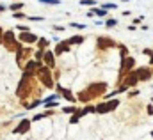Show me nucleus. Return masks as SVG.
Listing matches in <instances>:
<instances>
[{
	"label": "nucleus",
	"mask_w": 153,
	"mask_h": 140,
	"mask_svg": "<svg viewBox=\"0 0 153 140\" xmlns=\"http://www.w3.org/2000/svg\"><path fill=\"white\" fill-rule=\"evenodd\" d=\"M107 89H109V85H107L105 82H94V83L87 85L84 91L78 92L76 101H80L82 105H87V103H91V101L96 99V98H103V96L107 94Z\"/></svg>",
	"instance_id": "obj_1"
},
{
	"label": "nucleus",
	"mask_w": 153,
	"mask_h": 140,
	"mask_svg": "<svg viewBox=\"0 0 153 140\" xmlns=\"http://www.w3.org/2000/svg\"><path fill=\"white\" fill-rule=\"evenodd\" d=\"M117 85H119V87H117L119 94H121V92H126V91H130V89H134V87H137V85H139V80H137L134 69L130 71V73H126V74L117 82Z\"/></svg>",
	"instance_id": "obj_2"
},
{
	"label": "nucleus",
	"mask_w": 153,
	"mask_h": 140,
	"mask_svg": "<svg viewBox=\"0 0 153 140\" xmlns=\"http://www.w3.org/2000/svg\"><path fill=\"white\" fill-rule=\"evenodd\" d=\"M36 76H38V80L46 87V89H53L55 87V82H53V73L50 68H46V66H41L38 71H36Z\"/></svg>",
	"instance_id": "obj_3"
},
{
	"label": "nucleus",
	"mask_w": 153,
	"mask_h": 140,
	"mask_svg": "<svg viewBox=\"0 0 153 140\" xmlns=\"http://www.w3.org/2000/svg\"><path fill=\"white\" fill-rule=\"evenodd\" d=\"M119 99H105V101H102V103H98V105H94V113H98V115H103V113H111V112H114L116 108L119 106Z\"/></svg>",
	"instance_id": "obj_4"
},
{
	"label": "nucleus",
	"mask_w": 153,
	"mask_h": 140,
	"mask_svg": "<svg viewBox=\"0 0 153 140\" xmlns=\"http://www.w3.org/2000/svg\"><path fill=\"white\" fill-rule=\"evenodd\" d=\"M2 44H5V48L9 50V52H16L20 46H23L18 39H16V35L13 30H5L4 35H2Z\"/></svg>",
	"instance_id": "obj_5"
},
{
	"label": "nucleus",
	"mask_w": 153,
	"mask_h": 140,
	"mask_svg": "<svg viewBox=\"0 0 153 140\" xmlns=\"http://www.w3.org/2000/svg\"><path fill=\"white\" fill-rule=\"evenodd\" d=\"M134 73H135L139 82H148V80H152V76H153V69L150 66H135Z\"/></svg>",
	"instance_id": "obj_6"
},
{
	"label": "nucleus",
	"mask_w": 153,
	"mask_h": 140,
	"mask_svg": "<svg viewBox=\"0 0 153 140\" xmlns=\"http://www.w3.org/2000/svg\"><path fill=\"white\" fill-rule=\"evenodd\" d=\"M135 66H137V64H135V59H134V57H125V59L121 60V66H119V80H121L126 73H130Z\"/></svg>",
	"instance_id": "obj_7"
},
{
	"label": "nucleus",
	"mask_w": 153,
	"mask_h": 140,
	"mask_svg": "<svg viewBox=\"0 0 153 140\" xmlns=\"http://www.w3.org/2000/svg\"><path fill=\"white\" fill-rule=\"evenodd\" d=\"M96 46H98V50H109V48H114V46H117V43H116L112 37H107V35H98V37H96Z\"/></svg>",
	"instance_id": "obj_8"
},
{
	"label": "nucleus",
	"mask_w": 153,
	"mask_h": 140,
	"mask_svg": "<svg viewBox=\"0 0 153 140\" xmlns=\"http://www.w3.org/2000/svg\"><path fill=\"white\" fill-rule=\"evenodd\" d=\"M30 50L29 48H25V46H20L18 50H16V64L20 66V68H23L25 66V60H30Z\"/></svg>",
	"instance_id": "obj_9"
},
{
	"label": "nucleus",
	"mask_w": 153,
	"mask_h": 140,
	"mask_svg": "<svg viewBox=\"0 0 153 140\" xmlns=\"http://www.w3.org/2000/svg\"><path fill=\"white\" fill-rule=\"evenodd\" d=\"M55 89H57V92L61 94V98H64L70 105H75V103H76V98L73 96V92H71L70 89H64L61 83H55Z\"/></svg>",
	"instance_id": "obj_10"
},
{
	"label": "nucleus",
	"mask_w": 153,
	"mask_h": 140,
	"mask_svg": "<svg viewBox=\"0 0 153 140\" xmlns=\"http://www.w3.org/2000/svg\"><path fill=\"white\" fill-rule=\"evenodd\" d=\"M41 66H43L41 62L34 60V59H30V60H27V62H25V66H23V74H27V76H34V74H36V71H38Z\"/></svg>",
	"instance_id": "obj_11"
},
{
	"label": "nucleus",
	"mask_w": 153,
	"mask_h": 140,
	"mask_svg": "<svg viewBox=\"0 0 153 140\" xmlns=\"http://www.w3.org/2000/svg\"><path fill=\"white\" fill-rule=\"evenodd\" d=\"M38 39L39 37L32 32H20V35H18V41L25 43V44H34V43H38Z\"/></svg>",
	"instance_id": "obj_12"
},
{
	"label": "nucleus",
	"mask_w": 153,
	"mask_h": 140,
	"mask_svg": "<svg viewBox=\"0 0 153 140\" xmlns=\"http://www.w3.org/2000/svg\"><path fill=\"white\" fill-rule=\"evenodd\" d=\"M43 62H45V66H46V68L53 69V68H55V53H53L52 50H45V55H43Z\"/></svg>",
	"instance_id": "obj_13"
},
{
	"label": "nucleus",
	"mask_w": 153,
	"mask_h": 140,
	"mask_svg": "<svg viewBox=\"0 0 153 140\" xmlns=\"http://www.w3.org/2000/svg\"><path fill=\"white\" fill-rule=\"evenodd\" d=\"M70 50H71V44L68 43V39H64V41H59V43H57L53 53H55V55H62V53H68Z\"/></svg>",
	"instance_id": "obj_14"
},
{
	"label": "nucleus",
	"mask_w": 153,
	"mask_h": 140,
	"mask_svg": "<svg viewBox=\"0 0 153 140\" xmlns=\"http://www.w3.org/2000/svg\"><path fill=\"white\" fill-rule=\"evenodd\" d=\"M30 124H32V121L30 119H23L14 130H13V133H27L29 130H30Z\"/></svg>",
	"instance_id": "obj_15"
},
{
	"label": "nucleus",
	"mask_w": 153,
	"mask_h": 140,
	"mask_svg": "<svg viewBox=\"0 0 153 140\" xmlns=\"http://www.w3.org/2000/svg\"><path fill=\"white\" fill-rule=\"evenodd\" d=\"M87 113H94V105H89V103H87L85 106H82V108L76 110V115H78V117H84V115H87Z\"/></svg>",
	"instance_id": "obj_16"
},
{
	"label": "nucleus",
	"mask_w": 153,
	"mask_h": 140,
	"mask_svg": "<svg viewBox=\"0 0 153 140\" xmlns=\"http://www.w3.org/2000/svg\"><path fill=\"white\" fill-rule=\"evenodd\" d=\"M84 41H85V37H84V35H80V34H76V35H71V37H68V43H70L71 46H73V44H76V46H78V44H82Z\"/></svg>",
	"instance_id": "obj_17"
},
{
	"label": "nucleus",
	"mask_w": 153,
	"mask_h": 140,
	"mask_svg": "<svg viewBox=\"0 0 153 140\" xmlns=\"http://www.w3.org/2000/svg\"><path fill=\"white\" fill-rule=\"evenodd\" d=\"M50 115H53V110H52V108H48V110H46V112H43V113L34 115L30 121H34V122H36V121H41V119H45V117H50Z\"/></svg>",
	"instance_id": "obj_18"
},
{
	"label": "nucleus",
	"mask_w": 153,
	"mask_h": 140,
	"mask_svg": "<svg viewBox=\"0 0 153 140\" xmlns=\"http://www.w3.org/2000/svg\"><path fill=\"white\" fill-rule=\"evenodd\" d=\"M36 44H38V48H39V50H48V46H50V41H48L46 37H39Z\"/></svg>",
	"instance_id": "obj_19"
},
{
	"label": "nucleus",
	"mask_w": 153,
	"mask_h": 140,
	"mask_svg": "<svg viewBox=\"0 0 153 140\" xmlns=\"http://www.w3.org/2000/svg\"><path fill=\"white\" fill-rule=\"evenodd\" d=\"M117 48H119V60H123L125 57H128V48L125 44H117Z\"/></svg>",
	"instance_id": "obj_20"
},
{
	"label": "nucleus",
	"mask_w": 153,
	"mask_h": 140,
	"mask_svg": "<svg viewBox=\"0 0 153 140\" xmlns=\"http://www.w3.org/2000/svg\"><path fill=\"white\" fill-rule=\"evenodd\" d=\"M80 5H85V7H96L98 5V0H78Z\"/></svg>",
	"instance_id": "obj_21"
},
{
	"label": "nucleus",
	"mask_w": 153,
	"mask_h": 140,
	"mask_svg": "<svg viewBox=\"0 0 153 140\" xmlns=\"http://www.w3.org/2000/svg\"><path fill=\"white\" fill-rule=\"evenodd\" d=\"M9 9H11L13 13L22 11V9H23V2H14V4H11V5H9Z\"/></svg>",
	"instance_id": "obj_22"
},
{
	"label": "nucleus",
	"mask_w": 153,
	"mask_h": 140,
	"mask_svg": "<svg viewBox=\"0 0 153 140\" xmlns=\"http://www.w3.org/2000/svg\"><path fill=\"white\" fill-rule=\"evenodd\" d=\"M76 110H78V108H76L75 105H68V106H64V108H62V112H64V113H71V115L76 113Z\"/></svg>",
	"instance_id": "obj_23"
},
{
	"label": "nucleus",
	"mask_w": 153,
	"mask_h": 140,
	"mask_svg": "<svg viewBox=\"0 0 153 140\" xmlns=\"http://www.w3.org/2000/svg\"><path fill=\"white\" fill-rule=\"evenodd\" d=\"M43 105V99H36V101H32V103H27V110H32V108H36V106Z\"/></svg>",
	"instance_id": "obj_24"
},
{
	"label": "nucleus",
	"mask_w": 153,
	"mask_h": 140,
	"mask_svg": "<svg viewBox=\"0 0 153 140\" xmlns=\"http://www.w3.org/2000/svg\"><path fill=\"white\" fill-rule=\"evenodd\" d=\"M116 25H117V20H114V18H107V20H105V27L112 29V27H116Z\"/></svg>",
	"instance_id": "obj_25"
},
{
	"label": "nucleus",
	"mask_w": 153,
	"mask_h": 140,
	"mask_svg": "<svg viewBox=\"0 0 153 140\" xmlns=\"http://www.w3.org/2000/svg\"><path fill=\"white\" fill-rule=\"evenodd\" d=\"M43 55H45V50H38V52L34 53V60H38V62H43Z\"/></svg>",
	"instance_id": "obj_26"
},
{
	"label": "nucleus",
	"mask_w": 153,
	"mask_h": 140,
	"mask_svg": "<svg viewBox=\"0 0 153 140\" xmlns=\"http://www.w3.org/2000/svg\"><path fill=\"white\" fill-rule=\"evenodd\" d=\"M41 4H46V5H59L61 0H39Z\"/></svg>",
	"instance_id": "obj_27"
},
{
	"label": "nucleus",
	"mask_w": 153,
	"mask_h": 140,
	"mask_svg": "<svg viewBox=\"0 0 153 140\" xmlns=\"http://www.w3.org/2000/svg\"><path fill=\"white\" fill-rule=\"evenodd\" d=\"M13 18H16V20H23V18H27V14L22 13V11H16V13L13 14Z\"/></svg>",
	"instance_id": "obj_28"
},
{
	"label": "nucleus",
	"mask_w": 153,
	"mask_h": 140,
	"mask_svg": "<svg viewBox=\"0 0 153 140\" xmlns=\"http://www.w3.org/2000/svg\"><path fill=\"white\" fill-rule=\"evenodd\" d=\"M116 7H117L116 4H103V5H102V9H105V11H111V9L114 11Z\"/></svg>",
	"instance_id": "obj_29"
},
{
	"label": "nucleus",
	"mask_w": 153,
	"mask_h": 140,
	"mask_svg": "<svg viewBox=\"0 0 153 140\" xmlns=\"http://www.w3.org/2000/svg\"><path fill=\"white\" fill-rule=\"evenodd\" d=\"M43 105L46 106V108H57L59 101H48V103H43Z\"/></svg>",
	"instance_id": "obj_30"
},
{
	"label": "nucleus",
	"mask_w": 153,
	"mask_h": 140,
	"mask_svg": "<svg viewBox=\"0 0 153 140\" xmlns=\"http://www.w3.org/2000/svg\"><path fill=\"white\" fill-rule=\"evenodd\" d=\"M78 121H80V117H78V115H76V113H73V115H71V117H70V122H71V124H76V122H78Z\"/></svg>",
	"instance_id": "obj_31"
},
{
	"label": "nucleus",
	"mask_w": 153,
	"mask_h": 140,
	"mask_svg": "<svg viewBox=\"0 0 153 140\" xmlns=\"http://www.w3.org/2000/svg\"><path fill=\"white\" fill-rule=\"evenodd\" d=\"M70 27H73V29H78V30L85 29V25H82V23H70Z\"/></svg>",
	"instance_id": "obj_32"
},
{
	"label": "nucleus",
	"mask_w": 153,
	"mask_h": 140,
	"mask_svg": "<svg viewBox=\"0 0 153 140\" xmlns=\"http://www.w3.org/2000/svg\"><path fill=\"white\" fill-rule=\"evenodd\" d=\"M134 96H139V89H132L128 92V98H134Z\"/></svg>",
	"instance_id": "obj_33"
},
{
	"label": "nucleus",
	"mask_w": 153,
	"mask_h": 140,
	"mask_svg": "<svg viewBox=\"0 0 153 140\" xmlns=\"http://www.w3.org/2000/svg\"><path fill=\"white\" fill-rule=\"evenodd\" d=\"M29 20H30V21H43L45 18H43V16H29Z\"/></svg>",
	"instance_id": "obj_34"
},
{
	"label": "nucleus",
	"mask_w": 153,
	"mask_h": 140,
	"mask_svg": "<svg viewBox=\"0 0 153 140\" xmlns=\"http://www.w3.org/2000/svg\"><path fill=\"white\" fill-rule=\"evenodd\" d=\"M16 29H18L20 32H29V27H27V25H18Z\"/></svg>",
	"instance_id": "obj_35"
},
{
	"label": "nucleus",
	"mask_w": 153,
	"mask_h": 140,
	"mask_svg": "<svg viewBox=\"0 0 153 140\" xmlns=\"http://www.w3.org/2000/svg\"><path fill=\"white\" fill-rule=\"evenodd\" d=\"M143 53H144V55H148V57H152V55H153V50H150V48H144V50H143Z\"/></svg>",
	"instance_id": "obj_36"
},
{
	"label": "nucleus",
	"mask_w": 153,
	"mask_h": 140,
	"mask_svg": "<svg viewBox=\"0 0 153 140\" xmlns=\"http://www.w3.org/2000/svg\"><path fill=\"white\" fill-rule=\"evenodd\" d=\"M53 30H55V32H62V30H66V29H64L62 25H55V27H53Z\"/></svg>",
	"instance_id": "obj_37"
},
{
	"label": "nucleus",
	"mask_w": 153,
	"mask_h": 140,
	"mask_svg": "<svg viewBox=\"0 0 153 140\" xmlns=\"http://www.w3.org/2000/svg\"><path fill=\"white\" fill-rule=\"evenodd\" d=\"M146 112H148V115H153V105L146 106Z\"/></svg>",
	"instance_id": "obj_38"
},
{
	"label": "nucleus",
	"mask_w": 153,
	"mask_h": 140,
	"mask_svg": "<svg viewBox=\"0 0 153 140\" xmlns=\"http://www.w3.org/2000/svg\"><path fill=\"white\" fill-rule=\"evenodd\" d=\"M143 21V16H139V18H134V25H139Z\"/></svg>",
	"instance_id": "obj_39"
},
{
	"label": "nucleus",
	"mask_w": 153,
	"mask_h": 140,
	"mask_svg": "<svg viewBox=\"0 0 153 140\" xmlns=\"http://www.w3.org/2000/svg\"><path fill=\"white\" fill-rule=\"evenodd\" d=\"M128 30H130V32H134V30H137V27H135V25H130V27H128Z\"/></svg>",
	"instance_id": "obj_40"
},
{
	"label": "nucleus",
	"mask_w": 153,
	"mask_h": 140,
	"mask_svg": "<svg viewBox=\"0 0 153 140\" xmlns=\"http://www.w3.org/2000/svg\"><path fill=\"white\" fill-rule=\"evenodd\" d=\"M4 11H5V5H2V4H0V13H4Z\"/></svg>",
	"instance_id": "obj_41"
},
{
	"label": "nucleus",
	"mask_w": 153,
	"mask_h": 140,
	"mask_svg": "<svg viewBox=\"0 0 153 140\" xmlns=\"http://www.w3.org/2000/svg\"><path fill=\"white\" fill-rule=\"evenodd\" d=\"M2 35H4V30H2V27H0V43H2Z\"/></svg>",
	"instance_id": "obj_42"
},
{
	"label": "nucleus",
	"mask_w": 153,
	"mask_h": 140,
	"mask_svg": "<svg viewBox=\"0 0 153 140\" xmlns=\"http://www.w3.org/2000/svg\"><path fill=\"white\" fill-rule=\"evenodd\" d=\"M150 66H153V55L150 57Z\"/></svg>",
	"instance_id": "obj_43"
},
{
	"label": "nucleus",
	"mask_w": 153,
	"mask_h": 140,
	"mask_svg": "<svg viewBox=\"0 0 153 140\" xmlns=\"http://www.w3.org/2000/svg\"><path fill=\"white\" fill-rule=\"evenodd\" d=\"M121 2H130V0H121Z\"/></svg>",
	"instance_id": "obj_44"
},
{
	"label": "nucleus",
	"mask_w": 153,
	"mask_h": 140,
	"mask_svg": "<svg viewBox=\"0 0 153 140\" xmlns=\"http://www.w3.org/2000/svg\"><path fill=\"white\" fill-rule=\"evenodd\" d=\"M152 69H153V66H152Z\"/></svg>",
	"instance_id": "obj_45"
}]
</instances>
